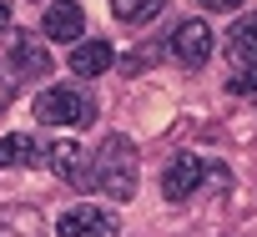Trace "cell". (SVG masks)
<instances>
[{
    "label": "cell",
    "mask_w": 257,
    "mask_h": 237,
    "mask_svg": "<svg viewBox=\"0 0 257 237\" xmlns=\"http://www.w3.org/2000/svg\"><path fill=\"white\" fill-rule=\"evenodd\" d=\"M11 56H16V66L26 76H51V56H46V46L36 36H16L11 41Z\"/></svg>",
    "instance_id": "obj_9"
},
{
    "label": "cell",
    "mask_w": 257,
    "mask_h": 237,
    "mask_svg": "<svg viewBox=\"0 0 257 237\" xmlns=\"http://www.w3.org/2000/svg\"><path fill=\"white\" fill-rule=\"evenodd\" d=\"M41 152L31 137H0V172H16V167H31Z\"/></svg>",
    "instance_id": "obj_11"
},
{
    "label": "cell",
    "mask_w": 257,
    "mask_h": 237,
    "mask_svg": "<svg viewBox=\"0 0 257 237\" xmlns=\"http://www.w3.org/2000/svg\"><path fill=\"white\" fill-rule=\"evenodd\" d=\"M116 227H121V222H116V212L81 202V207L61 212V222H56V237H116Z\"/></svg>",
    "instance_id": "obj_3"
},
{
    "label": "cell",
    "mask_w": 257,
    "mask_h": 237,
    "mask_svg": "<svg viewBox=\"0 0 257 237\" xmlns=\"http://www.w3.org/2000/svg\"><path fill=\"white\" fill-rule=\"evenodd\" d=\"M202 6H207V11H237L242 0H202Z\"/></svg>",
    "instance_id": "obj_13"
},
{
    "label": "cell",
    "mask_w": 257,
    "mask_h": 237,
    "mask_svg": "<svg viewBox=\"0 0 257 237\" xmlns=\"http://www.w3.org/2000/svg\"><path fill=\"white\" fill-rule=\"evenodd\" d=\"M0 237H46V222L31 207H6L0 212Z\"/></svg>",
    "instance_id": "obj_10"
},
{
    "label": "cell",
    "mask_w": 257,
    "mask_h": 237,
    "mask_svg": "<svg viewBox=\"0 0 257 237\" xmlns=\"http://www.w3.org/2000/svg\"><path fill=\"white\" fill-rule=\"evenodd\" d=\"M41 36H46V41H61V46H76V41L86 36V11L76 6V0H51Z\"/></svg>",
    "instance_id": "obj_4"
},
{
    "label": "cell",
    "mask_w": 257,
    "mask_h": 237,
    "mask_svg": "<svg viewBox=\"0 0 257 237\" xmlns=\"http://www.w3.org/2000/svg\"><path fill=\"white\" fill-rule=\"evenodd\" d=\"M36 116L46 127H76V122H91L96 116V101L81 86H46L41 101H36Z\"/></svg>",
    "instance_id": "obj_2"
},
{
    "label": "cell",
    "mask_w": 257,
    "mask_h": 237,
    "mask_svg": "<svg viewBox=\"0 0 257 237\" xmlns=\"http://www.w3.org/2000/svg\"><path fill=\"white\" fill-rule=\"evenodd\" d=\"M111 61H116V56H111L106 41H76V46H71V71H76V76H101Z\"/></svg>",
    "instance_id": "obj_8"
},
{
    "label": "cell",
    "mask_w": 257,
    "mask_h": 237,
    "mask_svg": "<svg viewBox=\"0 0 257 237\" xmlns=\"http://www.w3.org/2000/svg\"><path fill=\"white\" fill-rule=\"evenodd\" d=\"M91 187L116 197V202H132L137 197V147L126 137H106L91 157Z\"/></svg>",
    "instance_id": "obj_1"
},
{
    "label": "cell",
    "mask_w": 257,
    "mask_h": 237,
    "mask_svg": "<svg viewBox=\"0 0 257 237\" xmlns=\"http://www.w3.org/2000/svg\"><path fill=\"white\" fill-rule=\"evenodd\" d=\"M11 26V0H0V31Z\"/></svg>",
    "instance_id": "obj_14"
},
{
    "label": "cell",
    "mask_w": 257,
    "mask_h": 237,
    "mask_svg": "<svg viewBox=\"0 0 257 237\" xmlns=\"http://www.w3.org/2000/svg\"><path fill=\"white\" fill-rule=\"evenodd\" d=\"M162 6H167V0H111L116 21H126V26H147V21H152Z\"/></svg>",
    "instance_id": "obj_12"
},
{
    "label": "cell",
    "mask_w": 257,
    "mask_h": 237,
    "mask_svg": "<svg viewBox=\"0 0 257 237\" xmlns=\"http://www.w3.org/2000/svg\"><path fill=\"white\" fill-rule=\"evenodd\" d=\"M46 167L56 177H66L71 187H91V162H86V147H76V142H51L46 147Z\"/></svg>",
    "instance_id": "obj_6"
},
{
    "label": "cell",
    "mask_w": 257,
    "mask_h": 237,
    "mask_svg": "<svg viewBox=\"0 0 257 237\" xmlns=\"http://www.w3.org/2000/svg\"><path fill=\"white\" fill-rule=\"evenodd\" d=\"M212 31H207V21H182L177 26V36H172V51H177V61L182 66H207V56H212Z\"/></svg>",
    "instance_id": "obj_7"
},
{
    "label": "cell",
    "mask_w": 257,
    "mask_h": 237,
    "mask_svg": "<svg viewBox=\"0 0 257 237\" xmlns=\"http://www.w3.org/2000/svg\"><path fill=\"white\" fill-rule=\"evenodd\" d=\"M202 157H192V152H182V157H172L167 162V172H162V197L167 202H187L197 187H202Z\"/></svg>",
    "instance_id": "obj_5"
}]
</instances>
